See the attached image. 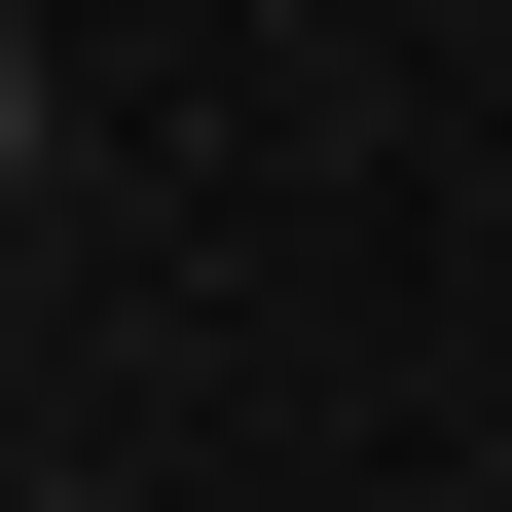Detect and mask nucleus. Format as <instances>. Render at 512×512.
I'll return each mask as SVG.
<instances>
[{
    "instance_id": "f257e3e1",
    "label": "nucleus",
    "mask_w": 512,
    "mask_h": 512,
    "mask_svg": "<svg viewBox=\"0 0 512 512\" xmlns=\"http://www.w3.org/2000/svg\"><path fill=\"white\" fill-rule=\"evenodd\" d=\"M0 183H37V37H0Z\"/></svg>"
}]
</instances>
